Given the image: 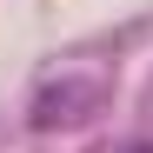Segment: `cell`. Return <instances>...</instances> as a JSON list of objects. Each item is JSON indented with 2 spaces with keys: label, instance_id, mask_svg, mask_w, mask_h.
Instances as JSON below:
<instances>
[{
  "label": "cell",
  "instance_id": "cell-1",
  "mask_svg": "<svg viewBox=\"0 0 153 153\" xmlns=\"http://www.w3.org/2000/svg\"><path fill=\"white\" fill-rule=\"evenodd\" d=\"M100 107V87L93 80H60V87H40L33 93V126H80L87 113Z\"/></svg>",
  "mask_w": 153,
  "mask_h": 153
},
{
  "label": "cell",
  "instance_id": "cell-2",
  "mask_svg": "<svg viewBox=\"0 0 153 153\" xmlns=\"http://www.w3.org/2000/svg\"><path fill=\"white\" fill-rule=\"evenodd\" d=\"M120 153H153V140H126V146H120Z\"/></svg>",
  "mask_w": 153,
  "mask_h": 153
}]
</instances>
